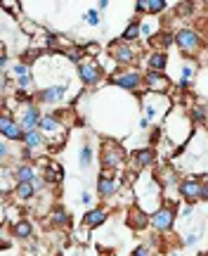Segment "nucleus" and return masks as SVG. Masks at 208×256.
Here are the masks:
<instances>
[{"instance_id": "4be33fe9", "label": "nucleus", "mask_w": 208, "mask_h": 256, "mask_svg": "<svg viewBox=\"0 0 208 256\" xmlns=\"http://www.w3.org/2000/svg\"><path fill=\"white\" fill-rule=\"evenodd\" d=\"M21 145L31 147L33 152H43V150H47V138L40 128H36V130H26V136H24V142H21Z\"/></svg>"}, {"instance_id": "a19ab883", "label": "nucleus", "mask_w": 208, "mask_h": 256, "mask_svg": "<svg viewBox=\"0 0 208 256\" xmlns=\"http://www.w3.org/2000/svg\"><path fill=\"white\" fill-rule=\"evenodd\" d=\"M109 5H111L109 0H100V2H97V10H100V12H104V10H107Z\"/></svg>"}, {"instance_id": "39448f33", "label": "nucleus", "mask_w": 208, "mask_h": 256, "mask_svg": "<svg viewBox=\"0 0 208 256\" xmlns=\"http://www.w3.org/2000/svg\"><path fill=\"white\" fill-rule=\"evenodd\" d=\"M109 57L116 62L118 69H135V64L145 60L135 43H123L121 38L109 43Z\"/></svg>"}, {"instance_id": "b1692460", "label": "nucleus", "mask_w": 208, "mask_h": 256, "mask_svg": "<svg viewBox=\"0 0 208 256\" xmlns=\"http://www.w3.org/2000/svg\"><path fill=\"white\" fill-rule=\"evenodd\" d=\"M33 197H38V190L33 188V183H17V188H14V192H12V202L14 204H26V202H31Z\"/></svg>"}, {"instance_id": "473e14b6", "label": "nucleus", "mask_w": 208, "mask_h": 256, "mask_svg": "<svg viewBox=\"0 0 208 256\" xmlns=\"http://www.w3.org/2000/svg\"><path fill=\"white\" fill-rule=\"evenodd\" d=\"M83 50H85V57H88V60H97V55L102 52V46L97 40H88V43H83Z\"/></svg>"}, {"instance_id": "6e6552de", "label": "nucleus", "mask_w": 208, "mask_h": 256, "mask_svg": "<svg viewBox=\"0 0 208 256\" xmlns=\"http://www.w3.org/2000/svg\"><path fill=\"white\" fill-rule=\"evenodd\" d=\"M76 74L85 88H95L107 78V69L100 64V60H83L81 64H76Z\"/></svg>"}, {"instance_id": "cd10ccee", "label": "nucleus", "mask_w": 208, "mask_h": 256, "mask_svg": "<svg viewBox=\"0 0 208 256\" xmlns=\"http://www.w3.org/2000/svg\"><path fill=\"white\" fill-rule=\"evenodd\" d=\"M14 178L17 183H33L38 178V171L33 168V164H14Z\"/></svg>"}, {"instance_id": "20e7f679", "label": "nucleus", "mask_w": 208, "mask_h": 256, "mask_svg": "<svg viewBox=\"0 0 208 256\" xmlns=\"http://www.w3.org/2000/svg\"><path fill=\"white\" fill-rule=\"evenodd\" d=\"M142 116L152 121L154 126H161L168 119V114L173 112V100L171 95H156V92H147L142 98Z\"/></svg>"}, {"instance_id": "f704fd0d", "label": "nucleus", "mask_w": 208, "mask_h": 256, "mask_svg": "<svg viewBox=\"0 0 208 256\" xmlns=\"http://www.w3.org/2000/svg\"><path fill=\"white\" fill-rule=\"evenodd\" d=\"M130 256H156V252L149 244H137L133 252H130Z\"/></svg>"}, {"instance_id": "79ce46f5", "label": "nucleus", "mask_w": 208, "mask_h": 256, "mask_svg": "<svg viewBox=\"0 0 208 256\" xmlns=\"http://www.w3.org/2000/svg\"><path fill=\"white\" fill-rule=\"evenodd\" d=\"M173 256H180V254H173Z\"/></svg>"}, {"instance_id": "f8f14e48", "label": "nucleus", "mask_w": 208, "mask_h": 256, "mask_svg": "<svg viewBox=\"0 0 208 256\" xmlns=\"http://www.w3.org/2000/svg\"><path fill=\"white\" fill-rule=\"evenodd\" d=\"M178 194H180V202H185V204L201 202V176H194V174L182 176L180 185H178Z\"/></svg>"}, {"instance_id": "f03ea898", "label": "nucleus", "mask_w": 208, "mask_h": 256, "mask_svg": "<svg viewBox=\"0 0 208 256\" xmlns=\"http://www.w3.org/2000/svg\"><path fill=\"white\" fill-rule=\"evenodd\" d=\"M161 126H163V130H166V140H171V142L185 145V142H190V138L194 136V124H192V119H190V112H185L182 107L173 110Z\"/></svg>"}, {"instance_id": "4c0bfd02", "label": "nucleus", "mask_w": 208, "mask_h": 256, "mask_svg": "<svg viewBox=\"0 0 208 256\" xmlns=\"http://www.w3.org/2000/svg\"><path fill=\"white\" fill-rule=\"evenodd\" d=\"M199 230H194V232H190V235H187V238H185V247H192V244H197V242H199Z\"/></svg>"}, {"instance_id": "5701e85b", "label": "nucleus", "mask_w": 208, "mask_h": 256, "mask_svg": "<svg viewBox=\"0 0 208 256\" xmlns=\"http://www.w3.org/2000/svg\"><path fill=\"white\" fill-rule=\"evenodd\" d=\"M140 36H142V19L135 14V17L126 24L123 34H121V40H123V43H137Z\"/></svg>"}, {"instance_id": "1a4fd4ad", "label": "nucleus", "mask_w": 208, "mask_h": 256, "mask_svg": "<svg viewBox=\"0 0 208 256\" xmlns=\"http://www.w3.org/2000/svg\"><path fill=\"white\" fill-rule=\"evenodd\" d=\"M154 164H156V150L152 145L133 150L130 159H128V174L140 176V174H145V171H149Z\"/></svg>"}, {"instance_id": "dca6fc26", "label": "nucleus", "mask_w": 208, "mask_h": 256, "mask_svg": "<svg viewBox=\"0 0 208 256\" xmlns=\"http://www.w3.org/2000/svg\"><path fill=\"white\" fill-rule=\"evenodd\" d=\"M126 223L130 226V230H135V232H142L145 228H149V226H152V216H149V214H145V211L140 209L137 204H130Z\"/></svg>"}, {"instance_id": "f3484780", "label": "nucleus", "mask_w": 208, "mask_h": 256, "mask_svg": "<svg viewBox=\"0 0 208 256\" xmlns=\"http://www.w3.org/2000/svg\"><path fill=\"white\" fill-rule=\"evenodd\" d=\"M109 220V209L107 206H92V209L85 211V216H83V226L88 230H95L100 228V226H104Z\"/></svg>"}, {"instance_id": "6ab92c4d", "label": "nucleus", "mask_w": 208, "mask_h": 256, "mask_svg": "<svg viewBox=\"0 0 208 256\" xmlns=\"http://www.w3.org/2000/svg\"><path fill=\"white\" fill-rule=\"evenodd\" d=\"M168 8L166 0H137L135 2V12L137 14H147V17H159L163 14Z\"/></svg>"}, {"instance_id": "2eb2a0df", "label": "nucleus", "mask_w": 208, "mask_h": 256, "mask_svg": "<svg viewBox=\"0 0 208 256\" xmlns=\"http://www.w3.org/2000/svg\"><path fill=\"white\" fill-rule=\"evenodd\" d=\"M145 90L147 92H156V95H171L173 81L166 76V74L145 72Z\"/></svg>"}, {"instance_id": "4468645a", "label": "nucleus", "mask_w": 208, "mask_h": 256, "mask_svg": "<svg viewBox=\"0 0 208 256\" xmlns=\"http://www.w3.org/2000/svg\"><path fill=\"white\" fill-rule=\"evenodd\" d=\"M17 121L24 126V130H36L40 126V119H43V112H40V104H24L19 107V112H14Z\"/></svg>"}, {"instance_id": "72a5a7b5", "label": "nucleus", "mask_w": 208, "mask_h": 256, "mask_svg": "<svg viewBox=\"0 0 208 256\" xmlns=\"http://www.w3.org/2000/svg\"><path fill=\"white\" fill-rule=\"evenodd\" d=\"M36 156H38V152H33L31 147H26V145L19 147V162H21V164H33Z\"/></svg>"}, {"instance_id": "c756f323", "label": "nucleus", "mask_w": 208, "mask_h": 256, "mask_svg": "<svg viewBox=\"0 0 208 256\" xmlns=\"http://www.w3.org/2000/svg\"><path fill=\"white\" fill-rule=\"evenodd\" d=\"M78 164H81L83 171H88L92 166V142H83L81 145V152H78Z\"/></svg>"}, {"instance_id": "423d86ee", "label": "nucleus", "mask_w": 208, "mask_h": 256, "mask_svg": "<svg viewBox=\"0 0 208 256\" xmlns=\"http://www.w3.org/2000/svg\"><path fill=\"white\" fill-rule=\"evenodd\" d=\"M175 48L180 50L185 57H199L204 52V38L194 26L190 24H182L178 31H175Z\"/></svg>"}, {"instance_id": "a211bd4d", "label": "nucleus", "mask_w": 208, "mask_h": 256, "mask_svg": "<svg viewBox=\"0 0 208 256\" xmlns=\"http://www.w3.org/2000/svg\"><path fill=\"white\" fill-rule=\"evenodd\" d=\"M147 66V72H159V74H166L168 72V62H171V55L168 52H159V50H152L149 55L142 60Z\"/></svg>"}, {"instance_id": "f257e3e1", "label": "nucleus", "mask_w": 208, "mask_h": 256, "mask_svg": "<svg viewBox=\"0 0 208 256\" xmlns=\"http://www.w3.org/2000/svg\"><path fill=\"white\" fill-rule=\"evenodd\" d=\"M133 194H135V204L149 216H154L156 211L166 204V194H163V188L154 171L152 174L145 171V174L137 176L135 183H133Z\"/></svg>"}, {"instance_id": "a878e982", "label": "nucleus", "mask_w": 208, "mask_h": 256, "mask_svg": "<svg viewBox=\"0 0 208 256\" xmlns=\"http://www.w3.org/2000/svg\"><path fill=\"white\" fill-rule=\"evenodd\" d=\"M187 112H190V119L194 126L208 124V102H192Z\"/></svg>"}, {"instance_id": "e433bc0d", "label": "nucleus", "mask_w": 208, "mask_h": 256, "mask_svg": "<svg viewBox=\"0 0 208 256\" xmlns=\"http://www.w3.org/2000/svg\"><path fill=\"white\" fill-rule=\"evenodd\" d=\"M7 159H9V142L7 140H2V142H0V162L7 164Z\"/></svg>"}, {"instance_id": "ea45409f", "label": "nucleus", "mask_w": 208, "mask_h": 256, "mask_svg": "<svg viewBox=\"0 0 208 256\" xmlns=\"http://www.w3.org/2000/svg\"><path fill=\"white\" fill-rule=\"evenodd\" d=\"M9 247H12V240H9L7 235H2V252H7Z\"/></svg>"}, {"instance_id": "9d476101", "label": "nucleus", "mask_w": 208, "mask_h": 256, "mask_svg": "<svg viewBox=\"0 0 208 256\" xmlns=\"http://www.w3.org/2000/svg\"><path fill=\"white\" fill-rule=\"evenodd\" d=\"M175 223H178V204H171V202H166L161 209L152 216V230L161 232V235L173 232Z\"/></svg>"}, {"instance_id": "393cba45", "label": "nucleus", "mask_w": 208, "mask_h": 256, "mask_svg": "<svg viewBox=\"0 0 208 256\" xmlns=\"http://www.w3.org/2000/svg\"><path fill=\"white\" fill-rule=\"evenodd\" d=\"M47 223L52 228H66V226H71V216L64 206H52L50 214H47Z\"/></svg>"}, {"instance_id": "7ed1b4c3", "label": "nucleus", "mask_w": 208, "mask_h": 256, "mask_svg": "<svg viewBox=\"0 0 208 256\" xmlns=\"http://www.w3.org/2000/svg\"><path fill=\"white\" fill-rule=\"evenodd\" d=\"M128 154L126 150L121 147V142L116 140H102L100 147V166L102 171H114V174H126L128 171Z\"/></svg>"}, {"instance_id": "58836bf2", "label": "nucleus", "mask_w": 208, "mask_h": 256, "mask_svg": "<svg viewBox=\"0 0 208 256\" xmlns=\"http://www.w3.org/2000/svg\"><path fill=\"white\" fill-rule=\"evenodd\" d=\"M81 204H85V206H90V209H92V192L90 190H83L81 192Z\"/></svg>"}, {"instance_id": "0eeeda50", "label": "nucleus", "mask_w": 208, "mask_h": 256, "mask_svg": "<svg viewBox=\"0 0 208 256\" xmlns=\"http://www.w3.org/2000/svg\"><path fill=\"white\" fill-rule=\"evenodd\" d=\"M114 88H121L126 92H135L140 95L145 88V74H140V69H116L107 78Z\"/></svg>"}, {"instance_id": "412c9836", "label": "nucleus", "mask_w": 208, "mask_h": 256, "mask_svg": "<svg viewBox=\"0 0 208 256\" xmlns=\"http://www.w3.org/2000/svg\"><path fill=\"white\" fill-rule=\"evenodd\" d=\"M9 235L19 242H31L33 240V223L28 218H21L17 220L14 226H9Z\"/></svg>"}, {"instance_id": "c85d7f7f", "label": "nucleus", "mask_w": 208, "mask_h": 256, "mask_svg": "<svg viewBox=\"0 0 208 256\" xmlns=\"http://www.w3.org/2000/svg\"><path fill=\"white\" fill-rule=\"evenodd\" d=\"M163 28L159 26V22H156V17H147L142 19V38H147V43L152 40V38L156 36V34H161Z\"/></svg>"}, {"instance_id": "bb28decb", "label": "nucleus", "mask_w": 208, "mask_h": 256, "mask_svg": "<svg viewBox=\"0 0 208 256\" xmlns=\"http://www.w3.org/2000/svg\"><path fill=\"white\" fill-rule=\"evenodd\" d=\"M149 46H152V50H159V52H166V48L175 46V34H168L166 28H163L161 34H156L152 40H149Z\"/></svg>"}, {"instance_id": "c9c22d12", "label": "nucleus", "mask_w": 208, "mask_h": 256, "mask_svg": "<svg viewBox=\"0 0 208 256\" xmlns=\"http://www.w3.org/2000/svg\"><path fill=\"white\" fill-rule=\"evenodd\" d=\"M31 83H33V74L24 76V78H17L14 81V90H31Z\"/></svg>"}, {"instance_id": "c03bdc74", "label": "nucleus", "mask_w": 208, "mask_h": 256, "mask_svg": "<svg viewBox=\"0 0 208 256\" xmlns=\"http://www.w3.org/2000/svg\"><path fill=\"white\" fill-rule=\"evenodd\" d=\"M156 256H159V254H156Z\"/></svg>"}, {"instance_id": "37998d69", "label": "nucleus", "mask_w": 208, "mask_h": 256, "mask_svg": "<svg viewBox=\"0 0 208 256\" xmlns=\"http://www.w3.org/2000/svg\"><path fill=\"white\" fill-rule=\"evenodd\" d=\"M206 5H208V2H206Z\"/></svg>"}, {"instance_id": "ddd939ff", "label": "nucleus", "mask_w": 208, "mask_h": 256, "mask_svg": "<svg viewBox=\"0 0 208 256\" xmlns=\"http://www.w3.org/2000/svg\"><path fill=\"white\" fill-rule=\"evenodd\" d=\"M66 90H69L66 83H50V86H45V88L36 90V100H38V104L52 107V104H59V102L64 100Z\"/></svg>"}, {"instance_id": "aec40b11", "label": "nucleus", "mask_w": 208, "mask_h": 256, "mask_svg": "<svg viewBox=\"0 0 208 256\" xmlns=\"http://www.w3.org/2000/svg\"><path fill=\"white\" fill-rule=\"evenodd\" d=\"M45 166V171H43V178H45V183L52 188V185H59L64 180V171H62V164L59 162H54V159H47L43 162Z\"/></svg>"}, {"instance_id": "7c9ffc66", "label": "nucleus", "mask_w": 208, "mask_h": 256, "mask_svg": "<svg viewBox=\"0 0 208 256\" xmlns=\"http://www.w3.org/2000/svg\"><path fill=\"white\" fill-rule=\"evenodd\" d=\"M9 74H12L14 81H17V78H24V76H31V64H26L24 60H17V62L12 64Z\"/></svg>"}, {"instance_id": "2f4dec72", "label": "nucleus", "mask_w": 208, "mask_h": 256, "mask_svg": "<svg viewBox=\"0 0 208 256\" xmlns=\"http://www.w3.org/2000/svg\"><path fill=\"white\" fill-rule=\"evenodd\" d=\"M83 19H85V24H88V26H92V28L102 24L100 10H97V8H88V10H85V14H83Z\"/></svg>"}, {"instance_id": "9b49d317", "label": "nucleus", "mask_w": 208, "mask_h": 256, "mask_svg": "<svg viewBox=\"0 0 208 256\" xmlns=\"http://www.w3.org/2000/svg\"><path fill=\"white\" fill-rule=\"evenodd\" d=\"M123 176L126 174H114V171H100L97 176V194H100V200L109 202L114 200L121 188H123Z\"/></svg>"}]
</instances>
